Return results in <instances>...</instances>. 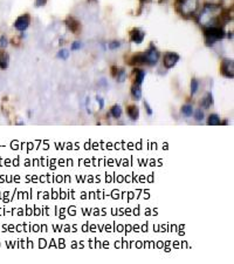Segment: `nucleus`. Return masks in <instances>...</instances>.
<instances>
[{"label": "nucleus", "instance_id": "14", "mask_svg": "<svg viewBox=\"0 0 234 264\" xmlns=\"http://www.w3.org/2000/svg\"><path fill=\"white\" fill-rule=\"evenodd\" d=\"M131 94H133V98L135 99L136 101H138V100H141V98H142L141 86L133 85V88H131Z\"/></svg>", "mask_w": 234, "mask_h": 264}, {"label": "nucleus", "instance_id": "3", "mask_svg": "<svg viewBox=\"0 0 234 264\" xmlns=\"http://www.w3.org/2000/svg\"><path fill=\"white\" fill-rule=\"evenodd\" d=\"M179 11L184 17H191L197 12L199 0H178Z\"/></svg>", "mask_w": 234, "mask_h": 264}, {"label": "nucleus", "instance_id": "6", "mask_svg": "<svg viewBox=\"0 0 234 264\" xmlns=\"http://www.w3.org/2000/svg\"><path fill=\"white\" fill-rule=\"evenodd\" d=\"M179 61V55L177 53H173V52H168V53L164 54V59H163V65L165 68H172L177 62Z\"/></svg>", "mask_w": 234, "mask_h": 264}, {"label": "nucleus", "instance_id": "26", "mask_svg": "<svg viewBox=\"0 0 234 264\" xmlns=\"http://www.w3.org/2000/svg\"><path fill=\"white\" fill-rule=\"evenodd\" d=\"M144 107H145V109H146V113L149 114V115H152V109H151V107L149 106V103L146 102H144Z\"/></svg>", "mask_w": 234, "mask_h": 264}, {"label": "nucleus", "instance_id": "23", "mask_svg": "<svg viewBox=\"0 0 234 264\" xmlns=\"http://www.w3.org/2000/svg\"><path fill=\"white\" fill-rule=\"evenodd\" d=\"M119 46H121V42L117 40H114V41H111V42H109L108 47H109V49H117V48H119Z\"/></svg>", "mask_w": 234, "mask_h": 264}, {"label": "nucleus", "instance_id": "18", "mask_svg": "<svg viewBox=\"0 0 234 264\" xmlns=\"http://www.w3.org/2000/svg\"><path fill=\"white\" fill-rule=\"evenodd\" d=\"M208 125H212V126H218L220 125V119L216 114H211L210 117H208Z\"/></svg>", "mask_w": 234, "mask_h": 264}, {"label": "nucleus", "instance_id": "16", "mask_svg": "<svg viewBox=\"0 0 234 264\" xmlns=\"http://www.w3.org/2000/svg\"><path fill=\"white\" fill-rule=\"evenodd\" d=\"M110 113H111V116L112 117L119 119L121 115H122V108H121V106H118V105H115V106L110 109Z\"/></svg>", "mask_w": 234, "mask_h": 264}, {"label": "nucleus", "instance_id": "8", "mask_svg": "<svg viewBox=\"0 0 234 264\" xmlns=\"http://www.w3.org/2000/svg\"><path fill=\"white\" fill-rule=\"evenodd\" d=\"M144 36H145V33L141 30H138V28H135L130 32V39L135 44H142L144 40Z\"/></svg>", "mask_w": 234, "mask_h": 264}, {"label": "nucleus", "instance_id": "12", "mask_svg": "<svg viewBox=\"0 0 234 264\" xmlns=\"http://www.w3.org/2000/svg\"><path fill=\"white\" fill-rule=\"evenodd\" d=\"M8 62H9V57L7 53L5 52H0V68L1 69H6L8 67Z\"/></svg>", "mask_w": 234, "mask_h": 264}, {"label": "nucleus", "instance_id": "20", "mask_svg": "<svg viewBox=\"0 0 234 264\" xmlns=\"http://www.w3.org/2000/svg\"><path fill=\"white\" fill-rule=\"evenodd\" d=\"M198 88H199V81L197 79H192V81H191V93L195 94Z\"/></svg>", "mask_w": 234, "mask_h": 264}, {"label": "nucleus", "instance_id": "15", "mask_svg": "<svg viewBox=\"0 0 234 264\" xmlns=\"http://www.w3.org/2000/svg\"><path fill=\"white\" fill-rule=\"evenodd\" d=\"M115 78H116V80H117V82H124L125 79H127V72H125V69H123V68H118L115 74Z\"/></svg>", "mask_w": 234, "mask_h": 264}, {"label": "nucleus", "instance_id": "9", "mask_svg": "<svg viewBox=\"0 0 234 264\" xmlns=\"http://www.w3.org/2000/svg\"><path fill=\"white\" fill-rule=\"evenodd\" d=\"M66 25L67 27L70 30L71 32H74V33H77V32L80 31V28H81V26H80V23L76 20V19L74 18H68L66 20Z\"/></svg>", "mask_w": 234, "mask_h": 264}, {"label": "nucleus", "instance_id": "22", "mask_svg": "<svg viewBox=\"0 0 234 264\" xmlns=\"http://www.w3.org/2000/svg\"><path fill=\"white\" fill-rule=\"evenodd\" d=\"M193 114H195V119L197 121H201L204 119V112L201 109H197L195 112H193Z\"/></svg>", "mask_w": 234, "mask_h": 264}, {"label": "nucleus", "instance_id": "10", "mask_svg": "<svg viewBox=\"0 0 234 264\" xmlns=\"http://www.w3.org/2000/svg\"><path fill=\"white\" fill-rule=\"evenodd\" d=\"M213 105V96L211 93H206L205 94V96H204L201 100H200V106L203 108H205V109H207V108H210L211 106Z\"/></svg>", "mask_w": 234, "mask_h": 264}, {"label": "nucleus", "instance_id": "1", "mask_svg": "<svg viewBox=\"0 0 234 264\" xmlns=\"http://www.w3.org/2000/svg\"><path fill=\"white\" fill-rule=\"evenodd\" d=\"M221 14V6L219 4H206L204 6L201 13L199 14L198 21L200 25L204 27L208 26H218V24L220 23L219 17Z\"/></svg>", "mask_w": 234, "mask_h": 264}, {"label": "nucleus", "instance_id": "5", "mask_svg": "<svg viewBox=\"0 0 234 264\" xmlns=\"http://www.w3.org/2000/svg\"><path fill=\"white\" fill-rule=\"evenodd\" d=\"M29 24H31V18H29V15H28V14H23V15L19 17V18L15 20V23H14V28H15L17 31L25 32L27 28H28Z\"/></svg>", "mask_w": 234, "mask_h": 264}, {"label": "nucleus", "instance_id": "24", "mask_svg": "<svg viewBox=\"0 0 234 264\" xmlns=\"http://www.w3.org/2000/svg\"><path fill=\"white\" fill-rule=\"evenodd\" d=\"M81 47H82V42H80V41H74V42L71 44L70 49L71 51H77V49H80Z\"/></svg>", "mask_w": 234, "mask_h": 264}, {"label": "nucleus", "instance_id": "2", "mask_svg": "<svg viewBox=\"0 0 234 264\" xmlns=\"http://www.w3.org/2000/svg\"><path fill=\"white\" fill-rule=\"evenodd\" d=\"M205 42L207 46H213L216 42L220 41L225 36V31L220 26H208L204 27Z\"/></svg>", "mask_w": 234, "mask_h": 264}, {"label": "nucleus", "instance_id": "25", "mask_svg": "<svg viewBox=\"0 0 234 264\" xmlns=\"http://www.w3.org/2000/svg\"><path fill=\"white\" fill-rule=\"evenodd\" d=\"M47 3V0H35V6L36 7H41V6H44Z\"/></svg>", "mask_w": 234, "mask_h": 264}, {"label": "nucleus", "instance_id": "13", "mask_svg": "<svg viewBox=\"0 0 234 264\" xmlns=\"http://www.w3.org/2000/svg\"><path fill=\"white\" fill-rule=\"evenodd\" d=\"M135 74H136V78H135V85L141 86L143 84V81L145 79V72L142 71V69H136L135 71Z\"/></svg>", "mask_w": 234, "mask_h": 264}, {"label": "nucleus", "instance_id": "17", "mask_svg": "<svg viewBox=\"0 0 234 264\" xmlns=\"http://www.w3.org/2000/svg\"><path fill=\"white\" fill-rule=\"evenodd\" d=\"M181 113L186 117L192 116V114H193V107H192V105H185V106H183L181 107Z\"/></svg>", "mask_w": 234, "mask_h": 264}, {"label": "nucleus", "instance_id": "19", "mask_svg": "<svg viewBox=\"0 0 234 264\" xmlns=\"http://www.w3.org/2000/svg\"><path fill=\"white\" fill-rule=\"evenodd\" d=\"M58 58L62 59V60H67V59L69 58V51H68V49H65V48L60 49L58 52Z\"/></svg>", "mask_w": 234, "mask_h": 264}, {"label": "nucleus", "instance_id": "4", "mask_svg": "<svg viewBox=\"0 0 234 264\" xmlns=\"http://www.w3.org/2000/svg\"><path fill=\"white\" fill-rule=\"evenodd\" d=\"M160 54L157 51L155 46L151 45V47L145 53H142V59H143V65H148V66H155L158 62Z\"/></svg>", "mask_w": 234, "mask_h": 264}, {"label": "nucleus", "instance_id": "7", "mask_svg": "<svg viewBox=\"0 0 234 264\" xmlns=\"http://www.w3.org/2000/svg\"><path fill=\"white\" fill-rule=\"evenodd\" d=\"M221 73L226 78H233L234 76V62L232 59H225L221 65Z\"/></svg>", "mask_w": 234, "mask_h": 264}, {"label": "nucleus", "instance_id": "27", "mask_svg": "<svg viewBox=\"0 0 234 264\" xmlns=\"http://www.w3.org/2000/svg\"><path fill=\"white\" fill-rule=\"evenodd\" d=\"M96 100H97V102L100 103V108L102 109V108L104 107V100H103L101 96H98V95L96 96Z\"/></svg>", "mask_w": 234, "mask_h": 264}, {"label": "nucleus", "instance_id": "11", "mask_svg": "<svg viewBox=\"0 0 234 264\" xmlns=\"http://www.w3.org/2000/svg\"><path fill=\"white\" fill-rule=\"evenodd\" d=\"M128 115L133 121L138 120V117H139V109H138V107L137 106H129Z\"/></svg>", "mask_w": 234, "mask_h": 264}, {"label": "nucleus", "instance_id": "21", "mask_svg": "<svg viewBox=\"0 0 234 264\" xmlns=\"http://www.w3.org/2000/svg\"><path fill=\"white\" fill-rule=\"evenodd\" d=\"M8 45V40L5 35L0 36V49H5Z\"/></svg>", "mask_w": 234, "mask_h": 264}]
</instances>
